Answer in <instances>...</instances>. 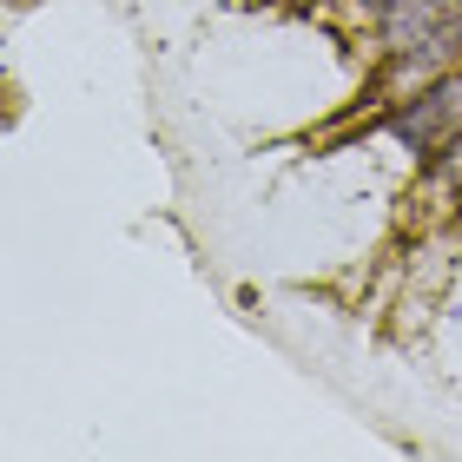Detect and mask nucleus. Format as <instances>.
Wrapping results in <instances>:
<instances>
[{"mask_svg": "<svg viewBox=\"0 0 462 462\" xmlns=\"http://www.w3.org/2000/svg\"><path fill=\"white\" fill-rule=\"evenodd\" d=\"M443 179H449V185H462V133L449 139V152H443Z\"/></svg>", "mask_w": 462, "mask_h": 462, "instance_id": "3", "label": "nucleus"}, {"mask_svg": "<svg viewBox=\"0 0 462 462\" xmlns=\"http://www.w3.org/2000/svg\"><path fill=\"white\" fill-rule=\"evenodd\" d=\"M383 47L396 79H436L462 53V0H383Z\"/></svg>", "mask_w": 462, "mask_h": 462, "instance_id": "1", "label": "nucleus"}, {"mask_svg": "<svg viewBox=\"0 0 462 462\" xmlns=\"http://www.w3.org/2000/svg\"><path fill=\"white\" fill-rule=\"evenodd\" d=\"M390 133H396V145H410V152H423V159L449 152V139L462 133V67L423 79V87L390 113Z\"/></svg>", "mask_w": 462, "mask_h": 462, "instance_id": "2", "label": "nucleus"}]
</instances>
